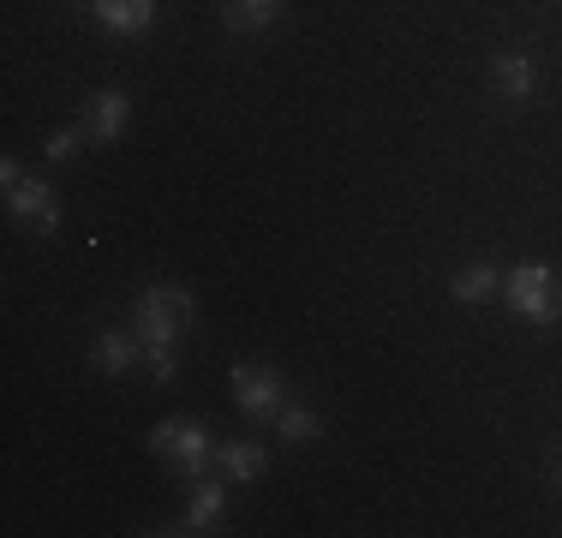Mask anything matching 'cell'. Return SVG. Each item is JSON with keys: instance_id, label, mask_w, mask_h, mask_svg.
Here are the masks:
<instances>
[{"instance_id": "6da1fadb", "label": "cell", "mask_w": 562, "mask_h": 538, "mask_svg": "<svg viewBox=\"0 0 562 538\" xmlns=\"http://www.w3.org/2000/svg\"><path fill=\"white\" fill-rule=\"evenodd\" d=\"M192 288H173V281H156V288L138 293V305H132V329L144 335V347L156 341H180L186 323H192Z\"/></svg>"}, {"instance_id": "7a4b0ae2", "label": "cell", "mask_w": 562, "mask_h": 538, "mask_svg": "<svg viewBox=\"0 0 562 538\" xmlns=\"http://www.w3.org/2000/svg\"><path fill=\"white\" fill-rule=\"evenodd\" d=\"M503 300L515 305L527 323H539V329H544V323H562V281L544 264H515V269H508V276H503Z\"/></svg>"}, {"instance_id": "3957f363", "label": "cell", "mask_w": 562, "mask_h": 538, "mask_svg": "<svg viewBox=\"0 0 562 538\" xmlns=\"http://www.w3.org/2000/svg\"><path fill=\"white\" fill-rule=\"evenodd\" d=\"M150 449L162 455V461H173V473H180V479H204L210 461H216L204 419H162L150 430Z\"/></svg>"}, {"instance_id": "277c9868", "label": "cell", "mask_w": 562, "mask_h": 538, "mask_svg": "<svg viewBox=\"0 0 562 538\" xmlns=\"http://www.w3.org/2000/svg\"><path fill=\"white\" fill-rule=\"evenodd\" d=\"M227 383H234V401L246 407V419H276L281 395H288L281 371L276 366H251V359H239V366L227 371Z\"/></svg>"}, {"instance_id": "5b68a950", "label": "cell", "mask_w": 562, "mask_h": 538, "mask_svg": "<svg viewBox=\"0 0 562 538\" xmlns=\"http://www.w3.org/2000/svg\"><path fill=\"white\" fill-rule=\"evenodd\" d=\"M491 97L508 102V108H527L539 97V66H532L527 48H503L497 60H491Z\"/></svg>"}, {"instance_id": "8992f818", "label": "cell", "mask_w": 562, "mask_h": 538, "mask_svg": "<svg viewBox=\"0 0 562 538\" xmlns=\"http://www.w3.org/2000/svg\"><path fill=\"white\" fill-rule=\"evenodd\" d=\"M7 210L19 215V222H31L36 234H60V204L55 192H48V180H36V173H24L19 186H7Z\"/></svg>"}, {"instance_id": "52a82bcc", "label": "cell", "mask_w": 562, "mask_h": 538, "mask_svg": "<svg viewBox=\"0 0 562 538\" xmlns=\"http://www.w3.org/2000/svg\"><path fill=\"white\" fill-rule=\"evenodd\" d=\"M126 120H132V97H126V90H97V97L85 102L90 144H114L120 132H126Z\"/></svg>"}, {"instance_id": "ba28073f", "label": "cell", "mask_w": 562, "mask_h": 538, "mask_svg": "<svg viewBox=\"0 0 562 538\" xmlns=\"http://www.w3.org/2000/svg\"><path fill=\"white\" fill-rule=\"evenodd\" d=\"M90 19L109 24L114 36H144L156 24V0H85Z\"/></svg>"}, {"instance_id": "9c48e42d", "label": "cell", "mask_w": 562, "mask_h": 538, "mask_svg": "<svg viewBox=\"0 0 562 538\" xmlns=\"http://www.w3.org/2000/svg\"><path fill=\"white\" fill-rule=\"evenodd\" d=\"M97 371H109V377H120V371H132L144 359V335L138 329H120V323H109V329L97 335Z\"/></svg>"}, {"instance_id": "30bf717a", "label": "cell", "mask_w": 562, "mask_h": 538, "mask_svg": "<svg viewBox=\"0 0 562 538\" xmlns=\"http://www.w3.org/2000/svg\"><path fill=\"white\" fill-rule=\"evenodd\" d=\"M497 293H503L497 264H467L449 276V300H461V305H485V300H497Z\"/></svg>"}, {"instance_id": "8fae6325", "label": "cell", "mask_w": 562, "mask_h": 538, "mask_svg": "<svg viewBox=\"0 0 562 538\" xmlns=\"http://www.w3.org/2000/svg\"><path fill=\"white\" fill-rule=\"evenodd\" d=\"M222 508H227V484H222V479H198V484H192V503H186L180 533H210V527L222 520Z\"/></svg>"}, {"instance_id": "7c38bea8", "label": "cell", "mask_w": 562, "mask_h": 538, "mask_svg": "<svg viewBox=\"0 0 562 538\" xmlns=\"http://www.w3.org/2000/svg\"><path fill=\"white\" fill-rule=\"evenodd\" d=\"M281 19V0H222V24L234 36H258Z\"/></svg>"}, {"instance_id": "4fadbf2b", "label": "cell", "mask_w": 562, "mask_h": 538, "mask_svg": "<svg viewBox=\"0 0 562 538\" xmlns=\"http://www.w3.org/2000/svg\"><path fill=\"white\" fill-rule=\"evenodd\" d=\"M216 467L234 484H258L263 467H270V455H263V442H227V449H216Z\"/></svg>"}, {"instance_id": "5bb4252c", "label": "cell", "mask_w": 562, "mask_h": 538, "mask_svg": "<svg viewBox=\"0 0 562 538\" xmlns=\"http://www.w3.org/2000/svg\"><path fill=\"white\" fill-rule=\"evenodd\" d=\"M276 430L288 442H312V437H324V419H317L312 407H281L276 413Z\"/></svg>"}, {"instance_id": "9a60e30c", "label": "cell", "mask_w": 562, "mask_h": 538, "mask_svg": "<svg viewBox=\"0 0 562 538\" xmlns=\"http://www.w3.org/2000/svg\"><path fill=\"white\" fill-rule=\"evenodd\" d=\"M85 138H90L85 126H60V132H48L43 156H48V161H66V156H78V144H85Z\"/></svg>"}, {"instance_id": "2e32d148", "label": "cell", "mask_w": 562, "mask_h": 538, "mask_svg": "<svg viewBox=\"0 0 562 538\" xmlns=\"http://www.w3.org/2000/svg\"><path fill=\"white\" fill-rule=\"evenodd\" d=\"M144 366H150L156 383H173V371H180V359H173V341H156V347H144Z\"/></svg>"}, {"instance_id": "e0dca14e", "label": "cell", "mask_w": 562, "mask_h": 538, "mask_svg": "<svg viewBox=\"0 0 562 538\" xmlns=\"http://www.w3.org/2000/svg\"><path fill=\"white\" fill-rule=\"evenodd\" d=\"M19 180H24V168L7 156V161H0V186H19Z\"/></svg>"}]
</instances>
